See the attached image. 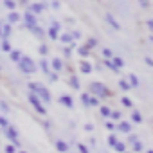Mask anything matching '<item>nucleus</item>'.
<instances>
[{
  "label": "nucleus",
  "instance_id": "nucleus-26",
  "mask_svg": "<svg viewBox=\"0 0 153 153\" xmlns=\"http://www.w3.org/2000/svg\"><path fill=\"white\" fill-rule=\"evenodd\" d=\"M108 144H110V146H115V144H117V139H115V135H110V137H108Z\"/></svg>",
  "mask_w": 153,
  "mask_h": 153
},
{
  "label": "nucleus",
  "instance_id": "nucleus-5",
  "mask_svg": "<svg viewBox=\"0 0 153 153\" xmlns=\"http://www.w3.org/2000/svg\"><path fill=\"white\" fill-rule=\"evenodd\" d=\"M58 29H59V25L54 22V24H52V27L49 29V36H51L52 40H56V38H58Z\"/></svg>",
  "mask_w": 153,
  "mask_h": 153
},
{
  "label": "nucleus",
  "instance_id": "nucleus-32",
  "mask_svg": "<svg viewBox=\"0 0 153 153\" xmlns=\"http://www.w3.org/2000/svg\"><path fill=\"white\" fill-rule=\"evenodd\" d=\"M87 105H92V106H97V105H99V101H97V97H96V99H88V103H87Z\"/></svg>",
  "mask_w": 153,
  "mask_h": 153
},
{
  "label": "nucleus",
  "instance_id": "nucleus-14",
  "mask_svg": "<svg viewBox=\"0 0 153 153\" xmlns=\"http://www.w3.org/2000/svg\"><path fill=\"white\" fill-rule=\"evenodd\" d=\"M119 87H121L123 90H131L130 83H128V81H124V79H119Z\"/></svg>",
  "mask_w": 153,
  "mask_h": 153
},
{
  "label": "nucleus",
  "instance_id": "nucleus-19",
  "mask_svg": "<svg viewBox=\"0 0 153 153\" xmlns=\"http://www.w3.org/2000/svg\"><path fill=\"white\" fill-rule=\"evenodd\" d=\"M112 65H114L115 68H117V67H123V59H121V58H114V63H112Z\"/></svg>",
  "mask_w": 153,
  "mask_h": 153
},
{
  "label": "nucleus",
  "instance_id": "nucleus-28",
  "mask_svg": "<svg viewBox=\"0 0 153 153\" xmlns=\"http://www.w3.org/2000/svg\"><path fill=\"white\" fill-rule=\"evenodd\" d=\"M9 34H11V25H6V27H4V36L7 38Z\"/></svg>",
  "mask_w": 153,
  "mask_h": 153
},
{
  "label": "nucleus",
  "instance_id": "nucleus-6",
  "mask_svg": "<svg viewBox=\"0 0 153 153\" xmlns=\"http://www.w3.org/2000/svg\"><path fill=\"white\" fill-rule=\"evenodd\" d=\"M59 101H61V105H65V106H68V108H72V106H74V103H72V97H70V96H61V97H59Z\"/></svg>",
  "mask_w": 153,
  "mask_h": 153
},
{
  "label": "nucleus",
  "instance_id": "nucleus-7",
  "mask_svg": "<svg viewBox=\"0 0 153 153\" xmlns=\"http://www.w3.org/2000/svg\"><path fill=\"white\" fill-rule=\"evenodd\" d=\"M106 22H108V24H110V25H112V27H114V29H117V31H119V29H121V25H119V24H117V22H115V18H114V16H112V15H106Z\"/></svg>",
  "mask_w": 153,
  "mask_h": 153
},
{
  "label": "nucleus",
  "instance_id": "nucleus-37",
  "mask_svg": "<svg viewBox=\"0 0 153 153\" xmlns=\"http://www.w3.org/2000/svg\"><path fill=\"white\" fill-rule=\"evenodd\" d=\"M79 54H83V56H87V54H88V49H87V47H83V49H79Z\"/></svg>",
  "mask_w": 153,
  "mask_h": 153
},
{
  "label": "nucleus",
  "instance_id": "nucleus-40",
  "mask_svg": "<svg viewBox=\"0 0 153 153\" xmlns=\"http://www.w3.org/2000/svg\"><path fill=\"white\" fill-rule=\"evenodd\" d=\"M0 106H2V110H4V112H9V108H7V105H6V103H0Z\"/></svg>",
  "mask_w": 153,
  "mask_h": 153
},
{
  "label": "nucleus",
  "instance_id": "nucleus-4",
  "mask_svg": "<svg viewBox=\"0 0 153 153\" xmlns=\"http://www.w3.org/2000/svg\"><path fill=\"white\" fill-rule=\"evenodd\" d=\"M29 101L33 103V106H34V108H36V110H38L40 114H45V108L42 106V103H40V99H38V97H36L34 94H29Z\"/></svg>",
  "mask_w": 153,
  "mask_h": 153
},
{
  "label": "nucleus",
  "instance_id": "nucleus-45",
  "mask_svg": "<svg viewBox=\"0 0 153 153\" xmlns=\"http://www.w3.org/2000/svg\"><path fill=\"white\" fill-rule=\"evenodd\" d=\"M20 153H25V151H20Z\"/></svg>",
  "mask_w": 153,
  "mask_h": 153
},
{
  "label": "nucleus",
  "instance_id": "nucleus-10",
  "mask_svg": "<svg viewBox=\"0 0 153 153\" xmlns=\"http://www.w3.org/2000/svg\"><path fill=\"white\" fill-rule=\"evenodd\" d=\"M56 148H58L59 151H63V153H65V151L68 149V144H67V142H63V140H58V142H56Z\"/></svg>",
  "mask_w": 153,
  "mask_h": 153
},
{
  "label": "nucleus",
  "instance_id": "nucleus-39",
  "mask_svg": "<svg viewBox=\"0 0 153 153\" xmlns=\"http://www.w3.org/2000/svg\"><path fill=\"white\" fill-rule=\"evenodd\" d=\"M61 42H70V36H68V34H63V36H61Z\"/></svg>",
  "mask_w": 153,
  "mask_h": 153
},
{
  "label": "nucleus",
  "instance_id": "nucleus-12",
  "mask_svg": "<svg viewBox=\"0 0 153 153\" xmlns=\"http://www.w3.org/2000/svg\"><path fill=\"white\" fill-rule=\"evenodd\" d=\"M119 130H121V131H124V133H130V131H131V128H130V124H128V123H121V124H119Z\"/></svg>",
  "mask_w": 153,
  "mask_h": 153
},
{
  "label": "nucleus",
  "instance_id": "nucleus-25",
  "mask_svg": "<svg viewBox=\"0 0 153 153\" xmlns=\"http://www.w3.org/2000/svg\"><path fill=\"white\" fill-rule=\"evenodd\" d=\"M52 67H54L56 70H59V68H61V61H59V59H52Z\"/></svg>",
  "mask_w": 153,
  "mask_h": 153
},
{
  "label": "nucleus",
  "instance_id": "nucleus-18",
  "mask_svg": "<svg viewBox=\"0 0 153 153\" xmlns=\"http://www.w3.org/2000/svg\"><path fill=\"white\" fill-rule=\"evenodd\" d=\"M11 59H13V61H20V52H18V51H13V52H11Z\"/></svg>",
  "mask_w": 153,
  "mask_h": 153
},
{
  "label": "nucleus",
  "instance_id": "nucleus-20",
  "mask_svg": "<svg viewBox=\"0 0 153 153\" xmlns=\"http://www.w3.org/2000/svg\"><path fill=\"white\" fill-rule=\"evenodd\" d=\"M133 151H142V142L135 140V144H133Z\"/></svg>",
  "mask_w": 153,
  "mask_h": 153
},
{
  "label": "nucleus",
  "instance_id": "nucleus-2",
  "mask_svg": "<svg viewBox=\"0 0 153 153\" xmlns=\"http://www.w3.org/2000/svg\"><path fill=\"white\" fill-rule=\"evenodd\" d=\"M20 70H22L24 74H33V72L36 70V67H34V63H33V59H31L29 56L20 58Z\"/></svg>",
  "mask_w": 153,
  "mask_h": 153
},
{
  "label": "nucleus",
  "instance_id": "nucleus-36",
  "mask_svg": "<svg viewBox=\"0 0 153 153\" xmlns=\"http://www.w3.org/2000/svg\"><path fill=\"white\" fill-rule=\"evenodd\" d=\"M49 79H51V81H56V79H58V74H52V72H51V74H49Z\"/></svg>",
  "mask_w": 153,
  "mask_h": 153
},
{
  "label": "nucleus",
  "instance_id": "nucleus-16",
  "mask_svg": "<svg viewBox=\"0 0 153 153\" xmlns=\"http://www.w3.org/2000/svg\"><path fill=\"white\" fill-rule=\"evenodd\" d=\"M70 85H72V87H74L76 90H79V88H81V87H79V83H78V79H76L74 76H72V78H70Z\"/></svg>",
  "mask_w": 153,
  "mask_h": 153
},
{
  "label": "nucleus",
  "instance_id": "nucleus-17",
  "mask_svg": "<svg viewBox=\"0 0 153 153\" xmlns=\"http://www.w3.org/2000/svg\"><path fill=\"white\" fill-rule=\"evenodd\" d=\"M20 20V15L18 13H11L9 15V22H18Z\"/></svg>",
  "mask_w": 153,
  "mask_h": 153
},
{
  "label": "nucleus",
  "instance_id": "nucleus-1",
  "mask_svg": "<svg viewBox=\"0 0 153 153\" xmlns=\"http://www.w3.org/2000/svg\"><path fill=\"white\" fill-rule=\"evenodd\" d=\"M29 88H31L34 94H38V99L42 97L45 103H49V101H51V96H49V92H47V88H45L43 85H38V83H29Z\"/></svg>",
  "mask_w": 153,
  "mask_h": 153
},
{
  "label": "nucleus",
  "instance_id": "nucleus-22",
  "mask_svg": "<svg viewBox=\"0 0 153 153\" xmlns=\"http://www.w3.org/2000/svg\"><path fill=\"white\" fill-rule=\"evenodd\" d=\"M33 33H34V34H38V36H43V31H42V27H36V25H34V27H33Z\"/></svg>",
  "mask_w": 153,
  "mask_h": 153
},
{
  "label": "nucleus",
  "instance_id": "nucleus-13",
  "mask_svg": "<svg viewBox=\"0 0 153 153\" xmlns=\"http://www.w3.org/2000/svg\"><path fill=\"white\" fill-rule=\"evenodd\" d=\"M25 20H27V24H29L31 27H34V24H36V18H34L31 13H29V15H25Z\"/></svg>",
  "mask_w": 153,
  "mask_h": 153
},
{
  "label": "nucleus",
  "instance_id": "nucleus-43",
  "mask_svg": "<svg viewBox=\"0 0 153 153\" xmlns=\"http://www.w3.org/2000/svg\"><path fill=\"white\" fill-rule=\"evenodd\" d=\"M144 59H146V63H148V65H149V67H151V65H153V61H151V58H144Z\"/></svg>",
  "mask_w": 153,
  "mask_h": 153
},
{
  "label": "nucleus",
  "instance_id": "nucleus-3",
  "mask_svg": "<svg viewBox=\"0 0 153 153\" xmlns=\"http://www.w3.org/2000/svg\"><path fill=\"white\" fill-rule=\"evenodd\" d=\"M90 90H92L94 94H99L101 97H106V96H108V90H106L105 85H101V83H92V85H90Z\"/></svg>",
  "mask_w": 153,
  "mask_h": 153
},
{
  "label": "nucleus",
  "instance_id": "nucleus-8",
  "mask_svg": "<svg viewBox=\"0 0 153 153\" xmlns=\"http://www.w3.org/2000/svg\"><path fill=\"white\" fill-rule=\"evenodd\" d=\"M81 72H85V74H90L92 72V65L90 63H87V61H81Z\"/></svg>",
  "mask_w": 153,
  "mask_h": 153
},
{
  "label": "nucleus",
  "instance_id": "nucleus-24",
  "mask_svg": "<svg viewBox=\"0 0 153 153\" xmlns=\"http://www.w3.org/2000/svg\"><path fill=\"white\" fill-rule=\"evenodd\" d=\"M2 51H6V52H7V51H11V45H9V42H7V40H4V43H2Z\"/></svg>",
  "mask_w": 153,
  "mask_h": 153
},
{
  "label": "nucleus",
  "instance_id": "nucleus-44",
  "mask_svg": "<svg viewBox=\"0 0 153 153\" xmlns=\"http://www.w3.org/2000/svg\"><path fill=\"white\" fill-rule=\"evenodd\" d=\"M0 34H2V27H0Z\"/></svg>",
  "mask_w": 153,
  "mask_h": 153
},
{
  "label": "nucleus",
  "instance_id": "nucleus-11",
  "mask_svg": "<svg viewBox=\"0 0 153 153\" xmlns=\"http://www.w3.org/2000/svg\"><path fill=\"white\" fill-rule=\"evenodd\" d=\"M131 121H133V123H142V115H140V112H133V114H131Z\"/></svg>",
  "mask_w": 153,
  "mask_h": 153
},
{
  "label": "nucleus",
  "instance_id": "nucleus-31",
  "mask_svg": "<svg viewBox=\"0 0 153 153\" xmlns=\"http://www.w3.org/2000/svg\"><path fill=\"white\" fill-rule=\"evenodd\" d=\"M4 6H6L7 9H15V6H16V4H15V2H4Z\"/></svg>",
  "mask_w": 153,
  "mask_h": 153
},
{
  "label": "nucleus",
  "instance_id": "nucleus-15",
  "mask_svg": "<svg viewBox=\"0 0 153 153\" xmlns=\"http://www.w3.org/2000/svg\"><path fill=\"white\" fill-rule=\"evenodd\" d=\"M114 148H115V149H117L119 153H124V149H126V146H124V142H117V144H115Z\"/></svg>",
  "mask_w": 153,
  "mask_h": 153
},
{
  "label": "nucleus",
  "instance_id": "nucleus-33",
  "mask_svg": "<svg viewBox=\"0 0 153 153\" xmlns=\"http://www.w3.org/2000/svg\"><path fill=\"white\" fill-rule=\"evenodd\" d=\"M121 103H123L124 106H131V101H130L128 97H123V101H121Z\"/></svg>",
  "mask_w": 153,
  "mask_h": 153
},
{
  "label": "nucleus",
  "instance_id": "nucleus-34",
  "mask_svg": "<svg viewBox=\"0 0 153 153\" xmlns=\"http://www.w3.org/2000/svg\"><path fill=\"white\" fill-rule=\"evenodd\" d=\"M15 146H6V153H15Z\"/></svg>",
  "mask_w": 153,
  "mask_h": 153
},
{
  "label": "nucleus",
  "instance_id": "nucleus-9",
  "mask_svg": "<svg viewBox=\"0 0 153 153\" xmlns=\"http://www.w3.org/2000/svg\"><path fill=\"white\" fill-rule=\"evenodd\" d=\"M6 135H7V137H9L11 140H15V142H16V130H15V128H7Z\"/></svg>",
  "mask_w": 153,
  "mask_h": 153
},
{
  "label": "nucleus",
  "instance_id": "nucleus-41",
  "mask_svg": "<svg viewBox=\"0 0 153 153\" xmlns=\"http://www.w3.org/2000/svg\"><path fill=\"white\" fill-rule=\"evenodd\" d=\"M112 117H114V119H121V114H119V112H114Z\"/></svg>",
  "mask_w": 153,
  "mask_h": 153
},
{
  "label": "nucleus",
  "instance_id": "nucleus-35",
  "mask_svg": "<svg viewBox=\"0 0 153 153\" xmlns=\"http://www.w3.org/2000/svg\"><path fill=\"white\" fill-rule=\"evenodd\" d=\"M78 149H79V153H88V149H87L83 144H79V146H78Z\"/></svg>",
  "mask_w": 153,
  "mask_h": 153
},
{
  "label": "nucleus",
  "instance_id": "nucleus-21",
  "mask_svg": "<svg viewBox=\"0 0 153 153\" xmlns=\"http://www.w3.org/2000/svg\"><path fill=\"white\" fill-rule=\"evenodd\" d=\"M31 9H33V11H36V13H40V11L43 9V6H42V4H34V6H31Z\"/></svg>",
  "mask_w": 153,
  "mask_h": 153
},
{
  "label": "nucleus",
  "instance_id": "nucleus-27",
  "mask_svg": "<svg viewBox=\"0 0 153 153\" xmlns=\"http://www.w3.org/2000/svg\"><path fill=\"white\" fill-rule=\"evenodd\" d=\"M101 114H103L105 117H108V115H110V108H108V106H103V108H101Z\"/></svg>",
  "mask_w": 153,
  "mask_h": 153
},
{
  "label": "nucleus",
  "instance_id": "nucleus-23",
  "mask_svg": "<svg viewBox=\"0 0 153 153\" xmlns=\"http://www.w3.org/2000/svg\"><path fill=\"white\" fill-rule=\"evenodd\" d=\"M96 45H97V40L90 38V40H88V45H87V49H92V47H96Z\"/></svg>",
  "mask_w": 153,
  "mask_h": 153
},
{
  "label": "nucleus",
  "instance_id": "nucleus-29",
  "mask_svg": "<svg viewBox=\"0 0 153 153\" xmlns=\"http://www.w3.org/2000/svg\"><path fill=\"white\" fill-rule=\"evenodd\" d=\"M42 68L45 70V74H47V76L51 74V70H49V67H47V61H42Z\"/></svg>",
  "mask_w": 153,
  "mask_h": 153
},
{
  "label": "nucleus",
  "instance_id": "nucleus-38",
  "mask_svg": "<svg viewBox=\"0 0 153 153\" xmlns=\"http://www.w3.org/2000/svg\"><path fill=\"white\" fill-rule=\"evenodd\" d=\"M103 54H105L106 58H110V56H112V51H110V49H105V51H103Z\"/></svg>",
  "mask_w": 153,
  "mask_h": 153
},
{
  "label": "nucleus",
  "instance_id": "nucleus-42",
  "mask_svg": "<svg viewBox=\"0 0 153 153\" xmlns=\"http://www.w3.org/2000/svg\"><path fill=\"white\" fill-rule=\"evenodd\" d=\"M0 124H4V126H7V121H6L4 117H0Z\"/></svg>",
  "mask_w": 153,
  "mask_h": 153
},
{
  "label": "nucleus",
  "instance_id": "nucleus-30",
  "mask_svg": "<svg viewBox=\"0 0 153 153\" xmlns=\"http://www.w3.org/2000/svg\"><path fill=\"white\" fill-rule=\"evenodd\" d=\"M130 79H131V85H133V87H137V85H139V79L135 78V76H133V74L130 76Z\"/></svg>",
  "mask_w": 153,
  "mask_h": 153
}]
</instances>
